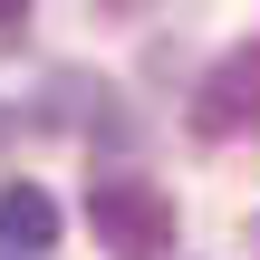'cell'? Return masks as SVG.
I'll list each match as a JSON object with an SVG mask.
<instances>
[{
    "instance_id": "5",
    "label": "cell",
    "mask_w": 260,
    "mask_h": 260,
    "mask_svg": "<svg viewBox=\"0 0 260 260\" xmlns=\"http://www.w3.org/2000/svg\"><path fill=\"white\" fill-rule=\"evenodd\" d=\"M106 10H135V0H106Z\"/></svg>"
},
{
    "instance_id": "1",
    "label": "cell",
    "mask_w": 260,
    "mask_h": 260,
    "mask_svg": "<svg viewBox=\"0 0 260 260\" xmlns=\"http://www.w3.org/2000/svg\"><path fill=\"white\" fill-rule=\"evenodd\" d=\"M87 222H96L106 260H164L174 251V193L145 183V174H96L87 183Z\"/></svg>"
},
{
    "instance_id": "3",
    "label": "cell",
    "mask_w": 260,
    "mask_h": 260,
    "mask_svg": "<svg viewBox=\"0 0 260 260\" xmlns=\"http://www.w3.org/2000/svg\"><path fill=\"white\" fill-rule=\"evenodd\" d=\"M48 241H58L48 183H0V251H48Z\"/></svg>"
},
{
    "instance_id": "4",
    "label": "cell",
    "mask_w": 260,
    "mask_h": 260,
    "mask_svg": "<svg viewBox=\"0 0 260 260\" xmlns=\"http://www.w3.org/2000/svg\"><path fill=\"white\" fill-rule=\"evenodd\" d=\"M19 10H29V0H0V19H19Z\"/></svg>"
},
{
    "instance_id": "2",
    "label": "cell",
    "mask_w": 260,
    "mask_h": 260,
    "mask_svg": "<svg viewBox=\"0 0 260 260\" xmlns=\"http://www.w3.org/2000/svg\"><path fill=\"white\" fill-rule=\"evenodd\" d=\"M241 125H260V39L232 48V58L193 87V135H241Z\"/></svg>"
}]
</instances>
